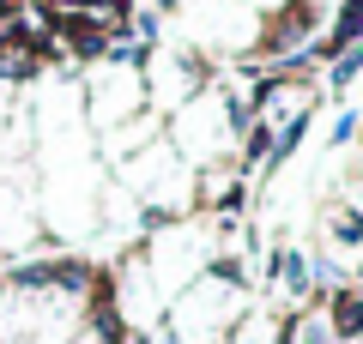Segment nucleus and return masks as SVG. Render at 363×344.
Instances as JSON below:
<instances>
[{
  "instance_id": "1",
  "label": "nucleus",
  "mask_w": 363,
  "mask_h": 344,
  "mask_svg": "<svg viewBox=\"0 0 363 344\" xmlns=\"http://www.w3.org/2000/svg\"><path fill=\"white\" fill-rule=\"evenodd\" d=\"M333 326L339 332H363V296H339L333 302Z\"/></svg>"
}]
</instances>
